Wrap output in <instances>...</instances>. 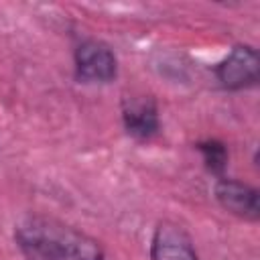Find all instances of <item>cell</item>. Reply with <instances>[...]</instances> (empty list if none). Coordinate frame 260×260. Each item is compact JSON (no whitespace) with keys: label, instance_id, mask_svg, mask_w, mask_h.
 I'll use <instances>...</instances> for the list:
<instances>
[{"label":"cell","instance_id":"52a82bcc","mask_svg":"<svg viewBox=\"0 0 260 260\" xmlns=\"http://www.w3.org/2000/svg\"><path fill=\"white\" fill-rule=\"evenodd\" d=\"M197 150L201 152V158L205 162V169L217 177L223 175L225 167H228V148L221 140L217 138H205V140H199L197 142Z\"/></svg>","mask_w":260,"mask_h":260},{"label":"cell","instance_id":"8992f818","mask_svg":"<svg viewBox=\"0 0 260 260\" xmlns=\"http://www.w3.org/2000/svg\"><path fill=\"white\" fill-rule=\"evenodd\" d=\"M122 124L136 140H150L158 128V108L152 95H128L122 102Z\"/></svg>","mask_w":260,"mask_h":260},{"label":"cell","instance_id":"277c9868","mask_svg":"<svg viewBox=\"0 0 260 260\" xmlns=\"http://www.w3.org/2000/svg\"><path fill=\"white\" fill-rule=\"evenodd\" d=\"M213 193L217 203L232 215L248 221H256L260 217V193L256 187L236 179L219 177Z\"/></svg>","mask_w":260,"mask_h":260},{"label":"cell","instance_id":"6da1fadb","mask_svg":"<svg viewBox=\"0 0 260 260\" xmlns=\"http://www.w3.org/2000/svg\"><path fill=\"white\" fill-rule=\"evenodd\" d=\"M26 260H106L100 242L49 215H28L14 228Z\"/></svg>","mask_w":260,"mask_h":260},{"label":"cell","instance_id":"3957f363","mask_svg":"<svg viewBox=\"0 0 260 260\" xmlns=\"http://www.w3.org/2000/svg\"><path fill=\"white\" fill-rule=\"evenodd\" d=\"M73 59L75 77L83 83H110L118 75V59L114 51L98 39L81 41Z\"/></svg>","mask_w":260,"mask_h":260},{"label":"cell","instance_id":"5b68a950","mask_svg":"<svg viewBox=\"0 0 260 260\" xmlns=\"http://www.w3.org/2000/svg\"><path fill=\"white\" fill-rule=\"evenodd\" d=\"M150 260H199L191 236L175 221H160L150 242Z\"/></svg>","mask_w":260,"mask_h":260},{"label":"cell","instance_id":"7a4b0ae2","mask_svg":"<svg viewBox=\"0 0 260 260\" xmlns=\"http://www.w3.org/2000/svg\"><path fill=\"white\" fill-rule=\"evenodd\" d=\"M213 73L223 89L240 91L254 87L260 79V55L250 45H236L228 57L213 67Z\"/></svg>","mask_w":260,"mask_h":260}]
</instances>
